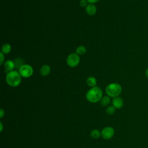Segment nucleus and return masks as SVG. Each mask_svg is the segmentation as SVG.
<instances>
[{
    "label": "nucleus",
    "mask_w": 148,
    "mask_h": 148,
    "mask_svg": "<svg viewBox=\"0 0 148 148\" xmlns=\"http://www.w3.org/2000/svg\"><path fill=\"white\" fill-rule=\"evenodd\" d=\"M80 62L79 55L76 53H72L70 54L66 58V63L69 67L74 68L79 65Z\"/></svg>",
    "instance_id": "obj_5"
},
{
    "label": "nucleus",
    "mask_w": 148,
    "mask_h": 148,
    "mask_svg": "<svg viewBox=\"0 0 148 148\" xmlns=\"http://www.w3.org/2000/svg\"><path fill=\"white\" fill-rule=\"evenodd\" d=\"M7 84L13 87H17L21 82V76L17 71H12L7 73L6 76Z\"/></svg>",
    "instance_id": "obj_2"
},
{
    "label": "nucleus",
    "mask_w": 148,
    "mask_h": 148,
    "mask_svg": "<svg viewBox=\"0 0 148 148\" xmlns=\"http://www.w3.org/2000/svg\"><path fill=\"white\" fill-rule=\"evenodd\" d=\"M51 72L50 66L48 65H43L40 69V73L43 76H47Z\"/></svg>",
    "instance_id": "obj_10"
},
{
    "label": "nucleus",
    "mask_w": 148,
    "mask_h": 148,
    "mask_svg": "<svg viewBox=\"0 0 148 148\" xmlns=\"http://www.w3.org/2000/svg\"><path fill=\"white\" fill-rule=\"evenodd\" d=\"M116 111V108L114 106H113V105L112 106H109L106 109V112L109 115H112Z\"/></svg>",
    "instance_id": "obj_17"
},
{
    "label": "nucleus",
    "mask_w": 148,
    "mask_h": 148,
    "mask_svg": "<svg viewBox=\"0 0 148 148\" xmlns=\"http://www.w3.org/2000/svg\"><path fill=\"white\" fill-rule=\"evenodd\" d=\"M106 94L112 98L119 97L122 92V87L120 84L117 83H112L108 84L105 89Z\"/></svg>",
    "instance_id": "obj_3"
},
{
    "label": "nucleus",
    "mask_w": 148,
    "mask_h": 148,
    "mask_svg": "<svg viewBox=\"0 0 148 148\" xmlns=\"http://www.w3.org/2000/svg\"><path fill=\"white\" fill-rule=\"evenodd\" d=\"M86 83L91 88L94 87L97 84V79L94 76H90L87 79Z\"/></svg>",
    "instance_id": "obj_11"
},
{
    "label": "nucleus",
    "mask_w": 148,
    "mask_h": 148,
    "mask_svg": "<svg viewBox=\"0 0 148 148\" xmlns=\"http://www.w3.org/2000/svg\"><path fill=\"white\" fill-rule=\"evenodd\" d=\"M112 104L113 106L115 107L116 109H121L124 104L123 99L120 97H117L115 98H113L112 100Z\"/></svg>",
    "instance_id": "obj_7"
},
{
    "label": "nucleus",
    "mask_w": 148,
    "mask_h": 148,
    "mask_svg": "<svg viewBox=\"0 0 148 148\" xmlns=\"http://www.w3.org/2000/svg\"><path fill=\"white\" fill-rule=\"evenodd\" d=\"M0 126H1V129H0V131L2 132V130H3V124L2 123V122H0Z\"/></svg>",
    "instance_id": "obj_23"
},
{
    "label": "nucleus",
    "mask_w": 148,
    "mask_h": 148,
    "mask_svg": "<svg viewBox=\"0 0 148 148\" xmlns=\"http://www.w3.org/2000/svg\"><path fill=\"white\" fill-rule=\"evenodd\" d=\"M4 68L7 73L13 71L14 68H15V64L14 62L12 60H7L4 62L3 64Z\"/></svg>",
    "instance_id": "obj_8"
},
{
    "label": "nucleus",
    "mask_w": 148,
    "mask_h": 148,
    "mask_svg": "<svg viewBox=\"0 0 148 148\" xmlns=\"http://www.w3.org/2000/svg\"><path fill=\"white\" fill-rule=\"evenodd\" d=\"M87 2L89 3H95L96 2H97L98 1H99V0H87Z\"/></svg>",
    "instance_id": "obj_21"
},
{
    "label": "nucleus",
    "mask_w": 148,
    "mask_h": 148,
    "mask_svg": "<svg viewBox=\"0 0 148 148\" xmlns=\"http://www.w3.org/2000/svg\"><path fill=\"white\" fill-rule=\"evenodd\" d=\"M102 91L98 87L91 88L86 93V99L91 103H97L101 101L102 98Z\"/></svg>",
    "instance_id": "obj_1"
},
{
    "label": "nucleus",
    "mask_w": 148,
    "mask_h": 148,
    "mask_svg": "<svg viewBox=\"0 0 148 148\" xmlns=\"http://www.w3.org/2000/svg\"><path fill=\"white\" fill-rule=\"evenodd\" d=\"M5 115V111L3 109H0V118H2Z\"/></svg>",
    "instance_id": "obj_20"
},
{
    "label": "nucleus",
    "mask_w": 148,
    "mask_h": 148,
    "mask_svg": "<svg viewBox=\"0 0 148 148\" xmlns=\"http://www.w3.org/2000/svg\"><path fill=\"white\" fill-rule=\"evenodd\" d=\"M86 12L89 15H94L97 12V8L93 3H89L86 7Z\"/></svg>",
    "instance_id": "obj_9"
},
{
    "label": "nucleus",
    "mask_w": 148,
    "mask_h": 148,
    "mask_svg": "<svg viewBox=\"0 0 148 148\" xmlns=\"http://www.w3.org/2000/svg\"><path fill=\"white\" fill-rule=\"evenodd\" d=\"M88 3L87 0H81L79 2V5L82 8H84L88 5Z\"/></svg>",
    "instance_id": "obj_18"
},
{
    "label": "nucleus",
    "mask_w": 148,
    "mask_h": 148,
    "mask_svg": "<svg viewBox=\"0 0 148 148\" xmlns=\"http://www.w3.org/2000/svg\"><path fill=\"white\" fill-rule=\"evenodd\" d=\"M11 49H12V47L10 45L9 43H5L2 47L1 52L3 53L4 54H7L10 52Z\"/></svg>",
    "instance_id": "obj_13"
},
{
    "label": "nucleus",
    "mask_w": 148,
    "mask_h": 148,
    "mask_svg": "<svg viewBox=\"0 0 148 148\" xmlns=\"http://www.w3.org/2000/svg\"><path fill=\"white\" fill-rule=\"evenodd\" d=\"M76 52L79 55H83L86 52V48L84 46H79L77 47Z\"/></svg>",
    "instance_id": "obj_14"
},
{
    "label": "nucleus",
    "mask_w": 148,
    "mask_h": 148,
    "mask_svg": "<svg viewBox=\"0 0 148 148\" xmlns=\"http://www.w3.org/2000/svg\"><path fill=\"white\" fill-rule=\"evenodd\" d=\"M14 64H15V68L19 69V68L24 64L23 61L21 58H17L14 60Z\"/></svg>",
    "instance_id": "obj_16"
},
{
    "label": "nucleus",
    "mask_w": 148,
    "mask_h": 148,
    "mask_svg": "<svg viewBox=\"0 0 148 148\" xmlns=\"http://www.w3.org/2000/svg\"><path fill=\"white\" fill-rule=\"evenodd\" d=\"M90 135L94 139H98L100 137L101 134V132L99 131V130L97 129H94L91 132Z\"/></svg>",
    "instance_id": "obj_15"
},
{
    "label": "nucleus",
    "mask_w": 148,
    "mask_h": 148,
    "mask_svg": "<svg viewBox=\"0 0 148 148\" xmlns=\"http://www.w3.org/2000/svg\"><path fill=\"white\" fill-rule=\"evenodd\" d=\"M4 54L2 52L0 53V64L2 65L3 63V61H4Z\"/></svg>",
    "instance_id": "obj_19"
},
{
    "label": "nucleus",
    "mask_w": 148,
    "mask_h": 148,
    "mask_svg": "<svg viewBox=\"0 0 148 148\" xmlns=\"http://www.w3.org/2000/svg\"><path fill=\"white\" fill-rule=\"evenodd\" d=\"M145 76H146V77L148 79V68L146 69V71H145Z\"/></svg>",
    "instance_id": "obj_22"
},
{
    "label": "nucleus",
    "mask_w": 148,
    "mask_h": 148,
    "mask_svg": "<svg viewBox=\"0 0 148 148\" xmlns=\"http://www.w3.org/2000/svg\"><path fill=\"white\" fill-rule=\"evenodd\" d=\"M110 98L108 95L103 97L100 101V104L102 106H106L108 105L110 103Z\"/></svg>",
    "instance_id": "obj_12"
},
{
    "label": "nucleus",
    "mask_w": 148,
    "mask_h": 148,
    "mask_svg": "<svg viewBox=\"0 0 148 148\" xmlns=\"http://www.w3.org/2000/svg\"><path fill=\"white\" fill-rule=\"evenodd\" d=\"M114 129L112 127H105L101 131V134L103 139L109 140L112 138L114 135Z\"/></svg>",
    "instance_id": "obj_6"
},
{
    "label": "nucleus",
    "mask_w": 148,
    "mask_h": 148,
    "mask_svg": "<svg viewBox=\"0 0 148 148\" xmlns=\"http://www.w3.org/2000/svg\"><path fill=\"white\" fill-rule=\"evenodd\" d=\"M18 72L21 77L28 78L31 77L34 73L33 68L29 64H23L18 69Z\"/></svg>",
    "instance_id": "obj_4"
}]
</instances>
